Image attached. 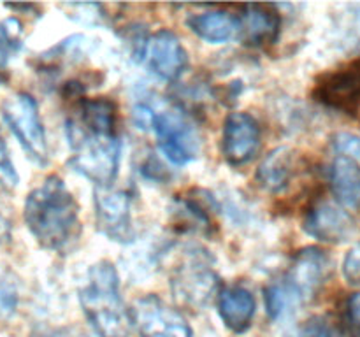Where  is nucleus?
Here are the masks:
<instances>
[{
  "label": "nucleus",
  "mask_w": 360,
  "mask_h": 337,
  "mask_svg": "<svg viewBox=\"0 0 360 337\" xmlns=\"http://www.w3.org/2000/svg\"><path fill=\"white\" fill-rule=\"evenodd\" d=\"M299 337H334V330L323 318H313L304 323Z\"/></svg>",
  "instance_id": "nucleus-25"
},
{
  "label": "nucleus",
  "mask_w": 360,
  "mask_h": 337,
  "mask_svg": "<svg viewBox=\"0 0 360 337\" xmlns=\"http://www.w3.org/2000/svg\"><path fill=\"white\" fill-rule=\"evenodd\" d=\"M295 153L287 146L276 147L266 154L257 171V183L269 193H280L290 185L294 176Z\"/></svg>",
  "instance_id": "nucleus-17"
},
{
  "label": "nucleus",
  "mask_w": 360,
  "mask_h": 337,
  "mask_svg": "<svg viewBox=\"0 0 360 337\" xmlns=\"http://www.w3.org/2000/svg\"><path fill=\"white\" fill-rule=\"evenodd\" d=\"M130 318L139 337H192L185 316L165 304L158 295L150 293L134 300Z\"/></svg>",
  "instance_id": "nucleus-7"
},
{
  "label": "nucleus",
  "mask_w": 360,
  "mask_h": 337,
  "mask_svg": "<svg viewBox=\"0 0 360 337\" xmlns=\"http://www.w3.org/2000/svg\"><path fill=\"white\" fill-rule=\"evenodd\" d=\"M18 183H20V176L14 168L13 160H11L6 140L0 137V186L13 190L14 186H18Z\"/></svg>",
  "instance_id": "nucleus-23"
},
{
  "label": "nucleus",
  "mask_w": 360,
  "mask_h": 337,
  "mask_svg": "<svg viewBox=\"0 0 360 337\" xmlns=\"http://www.w3.org/2000/svg\"><path fill=\"white\" fill-rule=\"evenodd\" d=\"M348 318L360 330V290L348 298Z\"/></svg>",
  "instance_id": "nucleus-26"
},
{
  "label": "nucleus",
  "mask_w": 360,
  "mask_h": 337,
  "mask_svg": "<svg viewBox=\"0 0 360 337\" xmlns=\"http://www.w3.org/2000/svg\"><path fill=\"white\" fill-rule=\"evenodd\" d=\"M334 153L348 157L360 164V137L350 132H340L333 137Z\"/></svg>",
  "instance_id": "nucleus-22"
},
{
  "label": "nucleus",
  "mask_w": 360,
  "mask_h": 337,
  "mask_svg": "<svg viewBox=\"0 0 360 337\" xmlns=\"http://www.w3.org/2000/svg\"><path fill=\"white\" fill-rule=\"evenodd\" d=\"M218 284L220 277L202 253H190L171 277V290L176 302L192 309L204 308L217 293Z\"/></svg>",
  "instance_id": "nucleus-6"
},
{
  "label": "nucleus",
  "mask_w": 360,
  "mask_h": 337,
  "mask_svg": "<svg viewBox=\"0 0 360 337\" xmlns=\"http://www.w3.org/2000/svg\"><path fill=\"white\" fill-rule=\"evenodd\" d=\"M304 232L316 241L341 244L354 237L357 225L343 207L333 202H319L306 214Z\"/></svg>",
  "instance_id": "nucleus-12"
},
{
  "label": "nucleus",
  "mask_w": 360,
  "mask_h": 337,
  "mask_svg": "<svg viewBox=\"0 0 360 337\" xmlns=\"http://www.w3.org/2000/svg\"><path fill=\"white\" fill-rule=\"evenodd\" d=\"M329 181L334 197L348 209L360 207V164L336 154L329 168Z\"/></svg>",
  "instance_id": "nucleus-16"
},
{
  "label": "nucleus",
  "mask_w": 360,
  "mask_h": 337,
  "mask_svg": "<svg viewBox=\"0 0 360 337\" xmlns=\"http://www.w3.org/2000/svg\"><path fill=\"white\" fill-rule=\"evenodd\" d=\"M79 304L98 337H129L132 318L120 295L116 267L108 260L88 270V283L79 290Z\"/></svg>",
  "instance_id": "nucleus-2"
},
{
  "label": "nucleus",
  "mask_w": 360,
  "mask_h": 337,
  "mask_svg": "<svg viewBox=\"0 0 360 337\" xmlns=\"http://www.w3.org/2000/svg\"><path fill=\"white\" fill-rule=\"evenodd\" d=\"M357 337H360V330H357Z\"/></svg>",
  "instance_id": "nucleus-28"
},
{
  "label": "nucleus",
  "mask_w": 360,
  "mask_h": 337,
  "mask_svg": "<svg viewBox=\"0 0 360 337\" xmlns=\"http://www.w3.org/2000/svg\"><path fill=\"white\" fill-rule=\"evenodd\" d=\"M341 270H343V277L348 284H360V242L348 249Z\"/></svg>",
  "instance_id": "nucleus-24"
},
{
  "label": "nucleus",
  "mask_w": 360,
  "mask_h": 337,
  "mask_svg": "<svg viewBox=\"0 0 360 337\" xmlns=\"http://www.w3.org/2000/svg\"><path fill=\"white\" fill-rule=\"evenodd\" d=\"M148 62L155 76L164 81H178L188 65V55L174 32L162 28L150 37Z\"/></svg>",
  "instance_id": "nucleus-13"
},
{
  "label": "nucleus",
  "mask_w": 360,
  "mask_h": 337,
  "mask_svg": "<svg viewBox=\"0 0 360 337\" xmlns=\"http://www.w3.org/2000/svg\"><path fill=\"white\" fill-rule=\"evenodd\" d=\"M260 147V126L248 112H231L225 118L221 153L234 167L248 164Z\"/></svg>",
  "instance_id": "nucleus-10"
},
{
  "label": "nucleus",
  "mask_w": 360,
  "mask_h": 337,
  "mask_svg": "<svg viewBox=\"0 0 360 337\" xmlns=\"http://www.w3.org/2000/svg\"><path fill=\"white\" fill-rule=\"evenodd\" d=\"M190 30L210 44H224L232 37H238L239 21L229 11H207V13L192 14L186 20Z\"/></svg>",
  "instance_id": "nucleus-18"
},
{
  "label": "nucleus",
  "mask_w": 360,
  "mask_h": 337,
  "mask_svg": "<svg viewBox=\"0 0 360 337\" xmlns=\"http://www.w3.org/2000/svg\"><path fill=\"white\" fill-rule=\"evenodd\" d=\"M0 39L13 53L23 48V23L18 18H6L0 21Z\"/></svg>",
  "instance_id": "nucleus-21"
},
{
  "label": "nucleus",
  "mask_w": 360,
  "mask_h": 337,
  "mask_svg": "<svg viewBox=\"0 0 360 337\" xmlns=\"http://www.w3.org/2000/svg\"><path fill=\"white\" fill-rule=\"evenodd\" d=\"M11 49L7 48L6 42L0 39V83L6 79V70H7V62H9V55H11Z\"/></svg>",
  "instance_id": "nucleus-27"
},
{
  "label": "nucleus",
  "mask_w": 360,
  "mask_h": 337,
  "mask_svg": "<svg viewBox=\"0 0 360 337\" xmlns=\"http://www.w3.org/2000/svg\"><path fill=\"white\" fill-rule=\"evenodd\" d=\"M255 297L243 286H227L218 295V315L229 330L243 333L252 326L255 316Z\"/></svg>",
  "instance_id": "nucleus-15"
},
{
  "label": "nucleus",
  "mask_w": 360,
  "mask_h": 337,
  "mask_svg": "<svg viewBox=\"0 0 360 337\" xmlns=\"http://www.w3.org/2000/svg\"><path fill=\"white\" fill-rule=\"evenodd\" d=\"M67 139L74 154L67 161L77 174L90 179L97 188H111L120 171L122 143L118 137L86 136L72 119L67 121Z\"/></svg>",
  "instance_id": "nucleus-3"
},
{
  "label": "nucleus",
  "mask_w": 360,
  "mask_h": 337,
  "mask_svg": "<svg viewBox=\"0 0 360 337\" xmlns=\"http://www.w3.org/2000/svg\"><path fill=\"white\" fill-rule=\"evenodd\" d=\"M264 302H266V311L269 318L281 319L292 309L297 308L299 302L302 300L285 279L281 283H273L264 288Z\"/></svg>",
  "instance_id": "nucleus-20"
},
{
  "label": "nucleus",
  "mask_w": 360,
  "mask_h": 337,
  "mask_svg": "<svg viewBox=\"0 0 360 337\" xmlns=\"http://www.w3.org/2000/svg\"><path fill=\"white\" fill-rule=\"evenodd\" d=\"M95 227L109 241L129 244L136 239L130 218L132 197L123 190L95 188Z\"/></svg>",
  "instance_id": "nucleus-8"
},
{
  "label": "nucleus",
  "mask_w": 360,
  "mask_h": 337,
  "mask_svg": "<svg viewBox=\"0 0 360 337\" xmlns=\"http://www.w3.org/2000/svg\"><path fill=\"white\" fill-rule=\"evenodd\" d=\"M25 223L44 249L65 251L81 235L79 206L58 176H49L25 200Z\"/></svg>",
  "instance_id": "nucleus-1"
},
{
  "label": "nucleus",
  "mask_w": 360,
  "mask_h": 337,
  "mask_svg": "<svg viewBox=\"0 0 360 337\" xmlns=\"http://www.w3.org/2000/svg\"><path fill=\"white\" fill-rule=\"evenodd\" d=\"M330 272H333V262L329 253L309 246L295 253L287 283L294 288L301 300H306L326 284Z\"/></svg>",
  "instance_id": "nucleus-11"
},
{
  "label": "nucleus",
  "mask_w": 360,
  "mask_h": 337,
  "mask_svg": "<svg viewBox=\"0 0 360 337\" xmlns=\"http://www.w3.org/2000/svg\"><path fill=\"white\" fill-rule=\"evenodd\" d=\"M150 128L157 136L162 154L172 165H186L199 157V132L181 109H153Z\"/></svg>",
  "instance_id": "nucleus-5"
},
{
  "label": "nucleus",
  "mask_w": 360,
  "mask_h": 337,
  "mask_svg": "<svg viewBox=\"0 0 360 337\" xmlns=\"http://www.w3.org/2000/svg\"><path fill=\"white\" fill-rule=\"evenodd\" d=\"M2 118L32 161L48 165L49 151L39 105L30 93L18 91L2 104Z\"/></svg>",
  "instance_id": "nucleus-4"
},
{
  "label": "nucleus",
  "mask_w": 360,
  "mask_h": 337,
  "mask_svg": "<svg viewBox=\"0 0 360 337\" xmlns=\"http://www.w3.org/2000/svg\"><path fill=\"white\" fill-rule=\"evenodd\" d=\"M315 98L345 114H355L360 107V58L345 69L326 74L316 83Z\"/></svg>",
  "instance_id": "nucleus-9"
},
{
  "label": "nucleus",
  "mask_w": 360,
  "mask_h": 337,
  "mask_svg": "<svg viewBox=\"0 0 360 337\" xmlns=\"http://www.w3.org/2000/svg\"><path fill=\"white\" fill-rule=\"evenodd\" d=\"M115 119L116 107L115 102L109 98H84L81 102V118L76 123L77 128L86 136L97 137H111L115 136Z\"/></svg>",
  "instance_id": "nucleus-19"
},
{
  "label": "nucleus",
  "mask_w": 360,
  "mask_h": 337,
  "mask_svg": "<svg viewBox=\"0 0 360 337\" xmlns=\"http://www.w3.org/2000/svg\"><path fill=\"white\" fill-rule=\"evenodd\" d=\"M238 37L243 44L260 48L274 44L280 37L281 20L278 13L264 6H245L238 16Z\"/></svg>",
  "instance_id": "nucleus-14"
}]
</instances>
